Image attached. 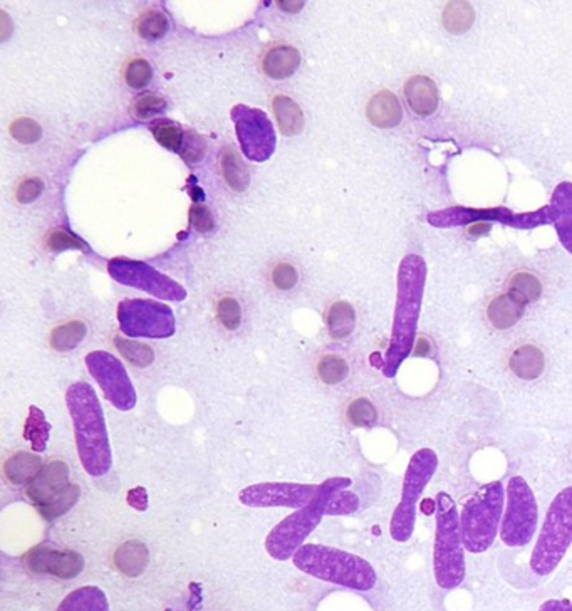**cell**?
I'll use <instances>...</instances> for the list:
<instances>
[{"mask_svg": "<svg viewBox=\"0 0 572 611\" xmlns=\"http://www.w3.org/2000/svg\"><path fill=\"white\" fill-rule=\"evenodd\" d=\"M65 403L74 425L76 449L84 470L91 477L106 476L113 466V457L96 391L86 382L74 383L65 391Z\"/></svg>", "mask_w": 572, "mask_h": 611, "instance_id": "6da1fadb", "label": "cell"}, {"mask_svg": "<svg viewBox=\"0 0 572 611\" xmlns=\"http://www.w3.org/2000/svg\"><path fill=\"white\" fill-rule=\"evenodd\" d=\"M293 560L302 573L349 590L370 592L377 584V571L371 564L336 547L304 545Z\"/></svg>", "mask_w": 572, "mask_h": 611, "instance_id": "7a4b0ae2", "label": "cell"}, {"mask_svg": "<svg viewBox=\"0 0 572 611\" xmlns=\"http://www.w3.org/2000/svg\"><path fill=\"white\" fill-rule=\"evenodd\" d=\"M465 546L460 514L450 494L437 496V530L433 546V575L442 590H454L465 579Z\"/></svg>", "mask_w": 572, "mask_h": 611, "instance_id": "3957f363", "label": "cell"}, {"mask_svg": "<svg viewBox=\"0 0 572 611\" xmlns=\"http://www.w3.org/2000/svg\"><path fill=\"white\" fill-rule=\"evenodd\" d=\"M349 485H351V481L346 477H334L321 483L317 498L314 499L309 506L302 507L299 513L286 517L267 536V541H265L267 553L278 561H286L289 558H294L295 553L302 547L306 538L316 530L323 515L326 514L329 500L336 492L347 489Z\"/></svg>", "mask_w": 572, "mask_h": 611, "instance_id": "277c9868", "label": "cell"}, {"mask_svg": "<svg viewBox=\"0 0 572 611\" xmlns=\"http://www.w3.org/2000/svg\"><path fill=\"white\" fill-rule=\"evenodd\" d=\"M504 500L502 483H491L465 502L460 513V530L469 553L480 554L493 545L502 524Z\"/></svg>", "mask_w": 572, "mask_h": 611, "instance_id": "5b68a950", "label": "cell"}, {"mask_svg": "<svg viewBox=\"0 0 572 611\" xmlns=\"http://www.w3.org/2000/svg\"><path fill=\"white\" fill-rule=\"evenodd\" d=\"M572 545V485L557 494L544 519L538 543L530 556V569L549 576Z\"/></svg>", "mask_w": 572, "mask_h": 611, "instance_id": "8992f818", "label": "cell"}, {"mask_svg": "<svg viewBox=\"0 0 572 611\" xmlns=\"http://www.w3.org/2000/svg\"><path fill=\"white\" fill-rule=\"evenodd\" d=\"M423 292V275L420 269H415L408 264L403 266L400 277V292L398 305L393 326L392 346L386 356L385 375L394 376L401 361L408 356L415 341V329L420 314V303Z\"/></svg>", "mask_w": 572, "mask_h": 611, "instance_id": "52a82bcc", "label": "cell"}, {"mask_svg": "<svg viewBox=\"0 0 572 611\" xmlns=\"http://www.w3.org/2000/svg\"><path fill=\"white\" fill-rule=\"evenodd\" d=\"M439 468V457L431 449H422L415 452L409 459L405 479L401 500L394 509L390 524L392 538L396 543H407L411 539L416 524V509L418 500L422 498L426 485L433 479Z\"/></svg>", "mask_w": 572, "mask_h": 611, "instance_id": "ba28073f", "label": "cell"}, {"mask_svg": "<svg viewBox=\"0 0 572 611\" xmlns=\"http://www.w3.org/2000/svg\"><path fill=\"white\" fill-rule=\"evenodd\" d=\"M538 500L522 477H512L506 489V511L500 524V539L508 547L527 546L538 531Z\"/></svg>", "mask_w": 572, "mask_h": 611, "instance_id": "9c48e42d", "label": "cell"}, {"mask_svg": "<svg viewBox=\"0 0 572 611\" xmlns=\"http://www.w3.org/2000/svg\"><path fill=\"white\" fill-rule=\"evenodd\" d=\"M118 322L128 338L164 339L175 335L173 311L156 301L125 299L118 306Z\"/></svg>", "mask_w": 572, "mask_h": 611, "instance_id": "30bf717a", "label": "cell"}, {"mask_svg": "<svg viewBox=\"0 0 572 611\" xmlns=\"http://www.w3.org/2000/svg\"><path fill=\"white\" fill-rule=\"evenodd\" d=\"M108 273L116 282L134 290H145L164 301H183L187 298V290L177 281L158 273L156 269L140 260L111 259L108 262Z\"/></svg>", "mask_w": 572, "mask_h": 611, "instance_id": "8fae6325", "label": "cell"}, {"mask_svg": "<svg viewBox=\"0 0 572 611\" xmlns=\"http://www.w3.org/2000/svg\"><path fill=\"white\" fill-rule=\"evenodd\" d=\"M232 120L242 151L248 160H269L276 151V131L269 116L257 108L237 104L232 108Z\"/></svg>", "mask_w": 572, "mask_h": 611, "instance_id": "7c38bea8", "label": "cell"}, {"mask_svg": "<svg viewBox=\"0 0 572 611\" xmlns=\"http://www.w3.org/2000/svg\"><path fill=\"white\" fill-rule=\"evenodd\" d=\"M86 367L98 382L104 397L115 408L130 412L136 405V391L123 363L108 352H93L86 356Z\"/></svg>", "mask_w": 572, "mask_h": 611, "instance_id": "4fadbf2b", "label": "cell"}, {"mask_svg": "<svg viewBox=\"0 0 572 611\" xmlns=\"http://www.w3.org/2000/svg\"><path fill=\"white\" fill-rule=\"evenodd\" d=\"M319 494V485L269 483L250 485L240 492V502L250 507H306Z\"/></svg>", "mask_w": 572, "mask_h": 611, "instance_id": "5bb4252c", "label": "cell"}, {"mask_svg": "<svg viewBox=\"0 0 572 611\" xmlns=\"http://www.w3.org/2000/svg\"><path fill=\"white\" fill-rule=\"evenodd\" d=\"M24 566L34 575H50L59 579H74L84 569V558L76 551H59L41 545L24 554Z\"/></svg>", "mask_w": 572, "mask_h": 611, "instance_id": "9a60e30c", "label": "cell"}, {"mask_svg": "<svg viewBox=\"0 0 572 611\" xmlns=\"http://www.w3.org/2000/svg\"><path fill=\"white\" fill-rule=\"evenodd\" d=\"M69 467L63 460H52L27 483L26 496L33 500L37 509H44L56 502L69 489Z\"/></svg>", "mask_w": 572, "mask_h": 611, "instance_id": "2e32d148", "label": "cell"}, {"mask_svg": "<svg viewBox=\"0 0 572 611\" xmlns=\"http://www.w3.org/2000/svg\"><path fill=\"white\" fill-rule=\"evenodd\" d=\"M403 97L409 110L422 118L431 116L439 110V88L435 81L425 74H415L405 82Z\"/></svg>", "mask_w": 572, "mask_h": 611, "instance_id": "e0dca14e", "label": "cell"}, {"mask_svg": "<svg viewBox=\"0 0 572 611\" xmlns=\"http://www.w3.org/2000/svg\"><path fill=\"white\" fill-rule=\"evenodd\" d=\"M366 116L373 127L390 129L398 127L403 120V108L400 99L390 89H381L370 97L366 104Z\"/></svg>", "mask_w": 572, "mask_h": 611, "instance_id": "ac0fdd59", "label": "cell"}, {"mask_svg": "<svg viewBox=\"0 0 572 611\" xmlns=\"http://www.w3.org/2000/svg\"><path fill=\"white\" fill-rule=\"evenodd\" d=\"M301 66V52L291 44H274L263 52L261 67L272 80H287Z\"/></svg>", "mask_w": 572, "mask_h": 611, "instance_id": "d6986e66", "label": "cell"}, {"mask_svg": "<svg viewBox=\"0 0 572 611\" xmlns=\"http://www.w3.org/2000/svg\"><path fill=\"white\" fill-rule=\"evenodd\" d=\"M525 306L527 305L519 298H515L514 294H510L508 290L500 292L493 296L487 305V309H485L487 321L491 322L492 328L499 331L510 329L512 326H515L522 320Z\"/></svg>", "mask_w": 572, "mask_h": 611, "instance_id": "ffe728a7", "label": "cell"}, {"mask_svg": "<svg viewBox=\"0 0 572 611\" xmlns=\"http://www.w3.org/2000/svg\"><path fill=\"white\" fill-rule=\"evenodd\" d=\"M508 368L523 382H534L545 370V356L539 346L525 343L508 356Z\"/></svg>", "mask_w": 572, "mask_h": 611, "instance_id": "44dd1931", "label": "cell"}, {"mask_svg": "<svg viewBox=\"0 0 572 611\" xmlns=\"http://www.w3.org/2000/svg\"><path fill=\"white\" fill-rule=\"evenodd\" d=\"M149 563L148 547L140 541H126L113 554L116 569L126 578H138L147 571Z\"/></svg>", "mask_w": 572, "mask_h": 611, "instance_id": "7402d4cb", "label": "cell"}, {"mask_svg": "<svg viewBox=\"0 0 572 611\" xmlns=\"http://www.w3.org/2000/svg\"><path fill=\"white\" fill-rule=\"evenodd\" d=\"M42 470V459L31 452H16L4 464V477L12 485H26L33 483L35 476Z\"/></svg>", "mask_w": 572, "mask_h": 611, "instance_id": "603a6c76", "label": "cell"}, {"mask_svg": "<svg viewBox=\"0 0 572 611\" xmlns=\"http://www.w3.org/2000/svg\"><path fill=\"white\" fill-rule=\"evenodd\" d=\"M272 112L276 114L278 128L284 136H297L304 131V113L293 97L276 95L272 97Z\"/></svg>", "mask_w": 572, "mask_h": 611, "instance_id": "cb8c5ba5", "label": "cell"}, {"mask_svg": "<svg viewBox=\"0 0 572 611\" xmlns=\"http://www.w3.org/2000/svg\"><path fill=\"white\" fill-rule=\"evenodd\" d=\"M57 611H110V603L98 586H82L65 596Z\"/></svg>", "mask_w": 572, "mask_h": 611, "instance_id": "d4e9b609", "label": "cell"}, {"mask_svg": "<svg viewBox=\"0 0 572 611\" xmlns=\"http://www.w3.org/2000/svg\"><path fill=\"white\" fill-rule=\"evenodd\" d=\"M218 163H220L222 177L230 189L237 193L246 192L250 185V172L246 163L240 159V155L232 148H224Z\"/></svg>", "mask_w": 572, "mask_h": 611, "instance_id": "484cf974", "label": "cell"}, {"mask_svg": "<svg viewBox=\"0 0 572 611\" xmlns=\"http://www.w3.org/2000/svg\"><path fill=\"white\" fill-rule=\"evenodd\" d=\"M327 331L332 339H346L356 328V311L347 301L329 306L326 314Z\"/></svg>", "mask_w": 572, "mask_h": 611, "instance_id": "4316f807", "label": "cell"}, {"mask_svg": "<svg viewBox=\"0 0 572 611\" xmlns=\"http://www.w3.org/2000/svg\"><path fill=\"white\" fill-rule=\"evenodd\" d=\"M86 335H88V328L80 320L63 322L50 331V346L59 353H65V352L74 350L82 339L86 338Z\"/></svg>", "mask_w": 572, "mask_h": 611, "instance_id": "83f0119b", "label": "cell"}, {"mask_svg": "<svg viewBox=\"0 0 572 611\" xmlns=\"http://www.w3.org/2000/svg\"><path fill=\"white\" fill-rule=\"evenodd\" d=\"M50 425L42 410L37 406L29 408V415L24 425V438L31 444L34 452H44L50 442Z\"/></svg>", "mask_w": 572, "mask_h": 611, "instance_id": "f1b7e54d", "label": "cell"}, {"mask_svg": "<svg viewBox=\"0 0 572 611\" xmlns=\"http://www.w3.org/2000/svg\"><path fill=\"white\" fill-rule=\"evenodd\" d=\"M442 20L450 34L467 33L474 26V7L469 2H450L443 11Z\"/></svg>", "mask_w": 572, "mask_h": 611, "instance_id": "f546056e", "label": "cell"}, {"mask_svg": "<svg viewBox=\"0 0 572 611\" xmlns=\"http://www.w3.org/2000/svg\"><path fill=\"white\" fill-rule=\"evenodd\" d=\"M507 290L515 298H519L522 303L529 305L539 301L542 296V284L538 275L527 271H519L508 277Z\"/></svg>", "mask_w": 572, "mask_h": 611, "instance_id": "4dcf8cb0", "label": "cell"}, {"mask_svg": "<svg viewBox=\"0 0 572 611\" xmlns=\"http://www.w3.org/2000/svg\"><path fill=\"white\" fill-rule=\"evenodd\" d=\"M134 29H136V34L141 39L156 41V39L164 37V34L168 33L170 20H168V17L164 16L162 11L149 9V11H145L141 16L136 19Z\"/></svg>", "mask_w": 572, "mask_h": 611, "instance_id": "1f68e13d", "label": "cell"}, {"mask_svg": "<svg viewBox=\"0 0 572 611\" xmlns=\"http://www.w3.org/2000/svg\"><path fill=\"white\" fill-rule=\"evenodd\" d=\"M317 376L326 385H339L349 376V365L339 354H326L317 361Z\"/></svg>", "mask_w": 572, "mask_h": 611, "instance_id": "d6a6232c", "label": "cell"}, {"mask_svg": "<svg viewBox=\"0 0 572 611\" xmlns=\"http://www.w3.org/2000/svg\"><path fill=\"white\" fill-rule=\"evenodd\" d=\"M151 133L155 136V140L160 145L170 150V151H177L180 153L183 148V142H185V133L181 131L180 127L172 121V120H156L155 123H151Z\"/></svg>", "mask_w": 572, "mask_h": 611, "instance_id": "836d02e7", "label": "cell"}, {"mask_svg": "<svg viewBox=\"0 0 572 611\" xmlns=\"http://www.w3.org/2000/svg\"><path fill=\"white\" fill-rule=\"evenodd\" d=\"M346 419L355 427H373L378 422V408L366 397H358L346 406Z\"/></svg>", "mask_w": 572, "mask_h": 611, "instance_id": "e575fe53", "label": "cell"}, {"mask_svg": "<svg viewBox=\"0 0 572 611\" xmlns=\"http://www.w3.org/2000/svg\"><path fill=\"white\" fill-rule=\"evenodd\" d=\"M164 110H166V101L156 93H143L134 97L130 108L131 116L140 121H148L164 113Z\"/></svg>", "mask_w": 572, "mask_h": 611, "instance_id": "d590c367", "label": "cell"}, {"mask_svg": "<svg viewBox=\"0 0 572 611\" xmlns=\"http://www.w3.org/2000/svg\"><path fill=\"white\" fill-rule=\"evenodd\" d=\"M123 80L133 89L147 88L153 80V67L145 58H133L123 67Z\"/></svg>", "mask_w": 572, "mask_h": 611, "instance_id": "8d00e7d4", "label": "cell"}, {"mask_svg": "<svg viewBox=\"0 0 572 611\" xmlns=\"http://www.w3.org/2000/svg\"><path fill=\"white\" fill-rule=\"evenodd\" d=\"M115 344L116 348L121 352V354H123L130 363H133L134 367L145 368L148 365H151L153 360H155L153 350H151L148 344H143V343H136V341H130V339L116 336Z\"/></svg>", "mask_w": 572, "mask_h": 611, "instance_id": "74e56055", "label": "cell"}, {"mask_svg": "<svg viewBox=\"0 0 572 611\" xmlns=\"http://www.w3.org/2000/svg\"><path fill=\"white\" fill-rule=\"evenodd\" d=\"M9 133L11 136L22 143V145H33V143H37L42 136V128L41 125L33 120V118H26V116H20L14 120L9 127Z\"/></svg>", "mask_w": 572, "mask_h": 611, "instance_id": "f35d334b", "label": "cell"}, {"mask_svg": "<svg viewBox=\"0 0 572 611\" xmlns=\"http://www.w3.org/2000/svg\"><path fill=\"white\" fill-rule=\"evenodd\" d=\"M80 496H81L80 485H78V483H71L69 489L65 491L61 498L57 499L56 502H52L48 507L39 509V513H41V515H42L46 521H54V519L65 515V513H69V511L76 506V502H78Z\"/></svg>", "mask_w": 572, "mask_h": 611, "instance_id": "ab89813d", "label": "cell"}, {"mask_svg": "<svg viewBox=\"0 0 572 611\" xmlns=\"http://www.w3.org/2000/svg\"><path fill=\"white\" fill-rule=\"evenodd\" d=\"M217 318L225 329L235 331L242 322L240 303L233 296L220 298L217 303Z\"/></svg>", "mask_w": 572, "mask_h": 611, "instance_id": "60d3db41", "label": "cell"}, {"mask_svg": "<svg viewBox=\"0 0 572 611\" xmlns=\"http://www.w3.org/2000/svg\"><path fill=\"white\" fill-rule=\"evenodd\" d=\"M46 247L50 252H63V251H86L88 245L80 241L76 236L67 232L63 227L52 228L46 237Z\"/></svg>", "mask_w": 572, "mask_h": 611, "instance_id": "b9f144b4", "label": "cell"}, {"mask_svg": "<svg viewBox=\"0 0 572 611\" xmlns=\"http://www.w3.org/2000/svg\"><path fill=\"white\" fill-rule=\"evenodd\" d=\"M271 282L278 290H294L299 282V273L291 262H276L271 269Z\"/></svg>", "mask_w": 572, "mask_h": 611, "instance_id": "7bdbcfd3", "label": "cell"}, {"mask_svg": "<svg viewBox=\"0 0 572 611\" xmlns=\"http://www.w3.org/2000/svg\"><path fill=\"white\" fill-rule=\"evenodd\" d=\"M207 153V142L203 136H200L195 131H187L185 133V142H183V148H181L180 155L183 160L187 163H196V161L203 160Z\"/></svg>", "mask_w": 572, "mask_h": 611, "instance_id": "ee69618b", "label": "cell"}, {"mask_svg": "<svg viewBox=\"0 0 572 611\" xmlns=\"http://www.w3.org/2000/svg\"><path fill=\"white\" fill-rule=\"evenodd\" d=\"M44 192V182L39 177H26L22 178L17 183L16 190H14V197L17 202L22 205L33 204Z\"/></svg>", "mask_w": 572, "mask_h": 611, "instance_id": "f6af8a7d", "label": "cell"}, {"mask_svg": "<svg viewBox=\"0 0 572 611\" xmlns=\"http://www.w3.org/2000/svg\"><path fill=\"white\" fill-rule=\"evenodd\" d=\"M360 506V500L355 494H349L344 491L336 492L327 504L326 514H349L355 513Z\"/></svg>", "mask_w": 572, "mask_h": 611, "instance_id": "bcb514c9", "label": "cell"}, {"mask_svg": "<svg viewBox=\"0 0 572 611\" xmlns=\"http://www.w3.org/2000/svg\"><path fill=\"white\" fill-rule=\"evenodd\" d=\"M190 224L195 228L196 232H210L215 227L213 215L207 205H194L190 209Z\"/></svg>", "mask_w": 572, "mask_h": 611, "instance_id": "7dc6e473", "label": "cell"}, {"mask_svg": "<svg viewBox=\"0 0 572 611\" xmlns=\"http://www.w3.org/2000/svg\"><path fill=\"white\" fill-rule=\"evenodd\" d=\"M128 502L131 507L138 509V511H145L148 507V494L143 487H136L130 491L128 494Z\"/></svg>", "mask_w": 572, "mask_h": 611, "instance_id": "c3c4849f", "label": "cell"}, {"mask_svg": "<svg viewBox=\"0 0 572 611\" xmlns=\"http://www.w3.org/2000/svg\"><path fill=\"white\" fill-rule=\"evenodd\" d=\"M539 611H572V603L566 599H547L540 605Z\"/></svg>", "mask_w": 572, "mask_h": 611, "instance_id": "681fc988", "label": "cell"}]
</instances>
